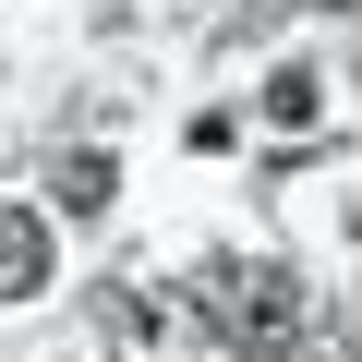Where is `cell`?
I'll return each mask as SVG.
<instances>
[{"label": "cell", "mask_w": 362, "mask_h": 362, "mask_svg": "<svg viewBox=\"0 0 362 362\" xmlns=\"http://www.w3.org/2000/svg\"><path fill=\"white\" fill-rule=\"evenodd\" d=\"M37 290H49V218L0 206V302H37Z\"/></svg>", "instance_id": "7a4b0ae2"}, {"label": "cell", "mask_w": 362, "mask_h": 362, "mask_svg": "<svg viewBox=\"0 0 362 362\" xmlns=\"http://www.w3.org/2000/svg\"><path fill=\"white\" fill-rule=\"evenodd\" d=\"M61 206H73V218L109 206V157H61Z\"/></svg>", "instance_id": "277c9868"}, {"label": "cell", "mask_w": 362, "mask_h": 362, "mask_svg": "<svg viewBox=\"0 0 362 362\" xmlns=\"http://www.w3.org/2000/svg\"><path fill=\"white\" fill-rule=\"evenodd\" d=\"M194 302H206V326H218L242 362H290V350L314 338V290H302L290 266H254V254H206Z\"/></svg>", "instance_id": "6da1fadb"}, {"label": "cell", "mask_w": 362, "mask_h": 362, "mask_svg": "<svg viewBox=\"0 0 362 362\" xmlns=\"http://www.w3.org/2000/svg\"><path fill=\"white\" fill-rule=\"evenodd\" d=\"M266 109H278V121H290V133H314V109H326V85H314V73H302V61H290V73H278V85H266Z\"/></svg>", "instance_id": "3957f363"}]
</instances>
